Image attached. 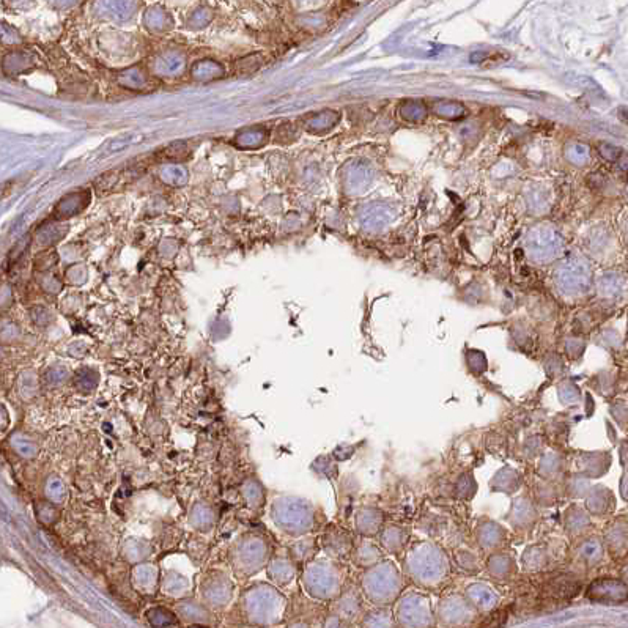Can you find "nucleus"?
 <instances>
[{"instance_id": "obj_1", "label": "nucleus", "mask_w": 628, "mask_h": 628, "mask_svg": "<svg viewBox=\"0 0 628 628\" xmlns=\"http://www.w3.org/2000/svg\"><path fill=\"white\" fill-rule=\"evenodd\" d=\"M405 572L421 587H440L449 577L448 555L431 542L414 543L405 556Z\"/></svg>"}, {"instance_id": "obj_2", "label": "nucleus", "mask_w": 628, "mask_h": 628, "mask_svg": "<svg viewBox=\"0 0 628 628\" xmlns=\"http://www.w3.org/2000/svg\"><path fill=\"white\" fill-rule=\"evenodd\" d=\"M362 594L375 607H389L403 589V578L398 567L392 561H381L366 569L361 577Z\"/></svg>"}, {"instance_id": "obj_3", "label": "nucleus", "mask_w": 628, "mask_h": 628, "mask_svg": "<svg viewBox=\"0 0 628 628\" xmlns=\"http://www.w3.org/2000/svg\"><path fill=\"white\" fill-rule=\"evenodd\" d=\"M394 619L400 627H433L435 617L430 597L416 591L406 592L397 602Z\"/></svg>"}, {"instance_id": "obj_4", "label": "nucleus", "mask_w": 628, "mask_h": 628, "mask_svg": "<svg viewBox=\"0 0 628 628\" xmlns=\"http://www.w3.org/2000/svg\"><path fill=\"white\" fill-rule=\"evenodd\" d=\"M342 589V572L332 562H319L310 570V591L320 599L331 600L340 595Z\"/></svg>"}, {"instance_id": "obj_5", "label": "nucleus", "mask_w": 628, "mask_h": 628, "mask_svg": "<svg viewBox=\"0 0 628 628\" xmlns=\"http://www.w3.org/2000/svg\"><path fill=\"white\" fill-rule=\"evenodd\" d=\"M438 619L440 624L446 627H460L471 624L478 611L474 609L471 603L466 600V597L461 595H448L438 603Z\"/></svg>"}, {"instance_id": "obj_6", "label": "nucleus", "mask_w": 628, "mask_h": 628, "mask_svg": "<svg viewBox=\"0 0 628 628\" xmlns=\"http://www.w3.org/2000/svg\"><path fill=\"white\" fill-rule=\"evenodd\" d=\"M586 597L602 604H619L627 602V586L619 580H597L589 586Z\"/></svg>"}, {"instance_id": "obj_7", "label": "nucleus", "mask_w": 628, "mask_h": 628, "mask_svg": "<svg viewBox=\"0 0 628 628\" xmlns=\"http://www.w3.org/2000/svg\"><path fill=\"white\" fill-rule=\"evenodd\" d=\"M465 597L478 612H490L499 604L498 592L485 582H471L465 589Z\"/></svg>"}, {"instance_id": "obj_8", "label": "nucleus", "mask_w": 628, "mask_h": 628, "mask_svg": "<svg viewBox=\"0 0 628 628\" xmlns=\"http://www.w3.org/2000/svg\"><path fill=\"white\" fill-rule=\"evenodd\" d=\"M507 520L515 529L531 527L537 520V510L531 498L521 495L517 499H513L510 510L507 513Z\"/></svg>"}, {"instance_id": "obj_9", "label": "nucleus", "mask_w": 628, "mask_h": 628, "mask_svg": "<svg viewBox=\"0 0 628 628\" xmlns=\"http://www.w3.org/2000/svg\"><path fill=\"white\" fill-rule=\"evenodd\" d=\"M475 535H478L479 547L483 551H487V553H491V551L503 547L507 532L501 525L496 523V521L483 518L479 521L478 529H475Z\"/></svg>"}, {"instance_id": "obj_10", "label": "nucleus", "mask_w": 628, "mask_h": 628, "mask_svg": "<svg viewBox=\"0 0 628 628\" xmlns=\"http://www.w3.org/2000/svg\"><path fill=\"white\" fill-rule=\"evenodd\" d=\"M578 471L589 479H599L608 473L611 465L609 452H581L577 460Z\"/></svg>"}, {"instance_id": "obj_11", "label": "nucleus", "mask_w": 628, "mask_h": 628, "mask_svg": "<svg viewBox=\"0 0 628 628\" xmlns=\"http://www.w3.org/2000/svg\"><path fill=\"white\" fill-rule=\"evenodd\" d=\"M586 509L589 515L604 517L614 510V495L603 485L591 487L586 495Z\"/></svg>"}, {"instance_id": "obj_12", "label": "nucleus", "mask_w": 628, "mask_h": 628, "mask_svg": "<svg viewBox=\"0 0 628 628\" xmlns=\"http://www.w3.org/2000/svg\"><path fill=\"white\" fill-rule=\"evenodd\" d=\"M383 512L376 507H362L356 513L354 518V525H356V531L362 537H374L381 531L383 527Z\"/></svg>"}, {"instance_id": "obj_13", "label": "nucleus", "mask_w": 628, "mask_h": 628, "mask_svg": "<svg viewBox=\"0 0 628 628\" xmlns=\"http://www.w3.org/2000/svg\"><path fill=\"white\" fill-rule=\"evenodd\" d=\"M559 285L567 293H581L586 292L589 285V276L586 269L580 267H569L559 271Z\"/></svg>"}, {"instance_id": "obj_14", "label": "nucleus", "mask_w": 628, "mask_h": 628, "mask_svg": "<svg viewBox=\"0 0 628 628\" xmlns=\"http://www.w3.org/2000/svg\"><path fill=\"white\" fill-rule=\"evenodd\" d=\"M408 539H410V532H408L406 527L398 525H389L381 529L380 545L383 547V550L388 551V553L398 555L400 551L405 548Z\"/></svg>"}, {"instance_id": "obj_15", "label": "nucleus", "mask_w": 628, "mask_h": 628, "mask_svg": "<svg viewBox=\"0 0 628 628\" xmlns=\"http://www.w3.org/2000/svg\"><path fill=\"white\" fill-rule=\"evenodd\" d=\"M577 556L589 567L599 565L604 557V545L599 535H591L582 540L577 548Z\"/></svg>"}, {"instance_id": "obj_16", "label": "nucleus", "mask_w": 628, "mask_h": 628, "mask_svg": "<svg viewBox=\"0 0 628 628\" xmlns=\"http://www.w3.org/2000/svg\"><path fill=\"white\" fill-rule=\"evenodd\" d=\"M520 485H521V475L510 466H504L499 469V471L495 474V478L490 482V488L493 490L495 493H505V495L517 493Z\"/></svg>"}, {"instance_id": "obj_17", "label": "nucleus", "mask_w": 628, "mask_h": 628, "mask_svg": "<svg viewBox=\"0 0 628 628\" xmlns=\"http://www.w3.org/2000/svg\"><path fill=\"white\" fill-rule=\"evenodd\" d=\"M487 570L490 577H493L498 581H504L509 580L517 572V562L509 553H495L488 557Z\"/></svg>"}, {"instance_id": "obj_18", "label": "nucleus", "mask_w": 628, "mask_h": 628, "mask_svg": "<svg viewBox=\"0 0 628 628\" xmlns=\"http://www.w3.org/2000/svg\"><path fill=\"white\" fill-rule=\"evenodd\" d=\"M604 545L609 548L611 553L616 556H624L627 551V520L620 518L609 525L607 534H604Z\"/></svg>"}, {"instance_id": "obj_19", "label": "nucleus", "mask_w": 628, "mask_h": 628, "mask_svg": "<svg viewBox=\"0 0 628 628\" xmlns=\"http://www.w3.org/2000/svg\"><path fill=\"white\" fill-rule=\"evenodd\" d=\"M591 525L592 521L591 517H589V512L581 509L580 505H570L569 509L565 510L564 526L565 531L570 535H580L582 532H586L587 529L591 527Z\"/></svg>"}, {"instance_id": "obj_20", "label": "nucleus", "mask_w": 628, "mask_h": 628, "mask_svg": "<svg viewBox=\"0 0 628 628\" xmlns=\"http://www.w3.org/2000/svg\"><path fill=\"white\" fill-rule=\"evenodd\" d=\"M351 555H353V561L359 567H364V569L380 562L384 557L383 550L372 540H362L361 543H358L356 547H353Z\"/></svg>"}, {"instance_id": "obj_21", "label": "nucleus", "mask_w": 628, "mask_h": 628, "mask_svg": "<svg viewBox=\"0 0 628 628\" xmlns=\"http://www.w3.org/2000/svg\"><path fill=\"white\" fill-rule=\"evenodd\" d=\"M565 471V460L561 453L547 452L539 461V474L543 479L555 480Z\"/></svg>"}, {"instance_id": "obj_22", "label": "nucleus", "mask_w": 628, "mask_h": 628, "mask_svg": "<svg viewBox=\"0 0 628 628\" xmlns=\"http://www.w3.org/2000/svg\"><path fill=\"white\" fill-rule=\"evenodd\" d=\"M337 611L342 619H354L359 616V612L362 611V599L356 589H348V592L340 597Z\"/></svg>"}, {"instance_id": "obj_23", "label": "nucleus", "mask_w": 628, "mask_h": 628, "mask_svg": "<svg viewBox=\"0 0 628 628\" xmlns=\"http://www.w3.org/2000/svg\"><path fill=\"white\" fill-rule=\"evenodd\" d=\"M353 539L350 537V534L337 531L332 532L328 537L326 542V550H329V553L336 557H348L351 555L353 551Z\"/></svg>"}, {"instance_id": "obj_24", "label": "nucleus", "mask_w": 628, "mask_h": 628, "mask_svg": "<svg viewBox=\"0 0 628 628\" xmlns=\"http://www.w3.org/2000/svg\"><path fill=\"white\" fill-rule=\"evenodd\" d=\"M362 627H394V614L388 607H376L362 616Z\"/></svg>"}, {"instance_id": "obj_25", "label": "nucleus", "mask_w": 628, "mask_h": 628, "mask_svg": "<svg viewBox=\"0 0 628 628\" xmlns=\"http://www.w3.org/2000/svg\"><path fill=\"white\" fill-rule=\"evenodd\" d=\"M521 562H523V567L526 570L531 572L540 570L548 564L547 550H545L542 545H532V547L526 548L523 557H521Z\"/></svg>"}, {"instance_id": "obj_26", "label": "nucleus", "mask_w": 628, "mask_h": 628, "mask_svg": "<svg viewBox=\"0 0 628 628\" xmlns=\"http://www.w3.org/2000/svg\"><path fill=\"white\" fill-rule=\"evenodd\" d=\"M591 487V480L582 473L570 474L565 480V493L570 498H585Z\"/></svg>"}, {"instance_id": "obj_27", "label": "nucleus", "mask_w": 628, "mask_h": 628, "mask_svg": "<svg viewBox=\"0 0 628 628\" xmlns=\"http://www.w3.org/2000/svg\"><path fill=\"white\" fill-rule=\"evenodd\" d=\"M557 397L565 406L581 403V389L570 380H564L557 384Z\"/></svg>"}, {"instance_id": "obj_28", "label": "nucleus", "mask_w": 628, "mask_h": 628, "mask_svg": "<svg viewBox=\"0 0 628 628\" xmlns=\"http://www.w3.org/2000/svg\"><path fill=\"white\" fill-rule=\"evenodd\" d=\"M455 559H457V564H458L460 569L468 572V573H475L480 569L479 557H478V555L473 553V551H468V550L458 551Z\"/></svg>"}, {"instance_id": "obj_29", "label": "nucleus", "mask_w": 628, "mask_h": 628, "mask_svg": "<svg viewBox=\"0 0 628 628\" xmlns=\"http://www.w3.org/2000/svg\"><path fill=\"white\" fill-rule=\"evenodd\" d=\"M535 495H537V501H539L542 505H553L557 498L556 488L551 485L550 480L547 479H543V482L537 483Z\"/></svg>"}, {"instance_id": "obj_30", "label": "nucleus", "mask_w": 628, "mask_h": 628, "mask_svg": "<svg viewBox=\"0 0 628 628\" xmlns=\"http://www.w3.org/2000/svg\"><path fill=\"white\" fill-rule=\"evenodd\" d=\"M466 364L468 369L474 374H482L487 369V359L483 353L479 350H469L466 353Z\"/></svg>"}, {"instance_id": "obj_31", "label": "nucleus", "mask_w": 628, "mask_h": 628, "mask_svg": "<svg viewBox=\"0 0 628 628\" xmlns=\"http://www.w3.org/2000/svg\"><path fill=\"white\" fill-rule=\"evenodd\" d=\"M457 496L463 498V499H469L474 493H475V480L471 474H463L461 478L457 480Z\"/></svg>"}, {"instance_id": "obj_32", "label": "nucleus", "mask_w": 628, "mask_h": 628, "mask_svg": "<svg viewBox=\"0 0 628 628\" xmlns=\"http://www.w3.org/2000/svg\"><path fill=\"white\" fill-rule=\"evenodd\" d=\"M586 350V342L582 339H569L565 342V353L572 359L580 358Z\"/></svg>"}, {"instance_id": "obj_33", "label": "nucleus", "mask_w": 628, "mask_h": 628, "mask_svg": "<svg viewBox=\"0 0 628 628\" xmlns=\"http://www.w3.org/2000/svg\"><path fill=\"white\" fill-rule=\"evenodd\" d=\"M611 414L612 418L617 421V423L624 427L625 430V423H627V405L625 402H614V405H611Z\"/></svg>"}, {"instance_id": "obj_34", "label": "nucleus", "mask_w": 628, "mask_h": 628, "mask_svg": "<svg viewBox=\"0 0 628 628\" xmlns=\"http://www.w3.org/2000/svg\"><path fill=\"white\" fill-rule=\"evenodd\" d=\"M542 448H543L542 438L540 436H531L526 441V444H525V452H526V455H529V457H535V455H539V452L542 451Z\"/></svg>"}, {"instance_id": "obj_35", "label": "nucleus", "mask_w": 628, "mask_h": 628, "mask_svg": "<svg viewBox=\"0 0 628 628\" xmlns=\"http://www.w3.org/2000/svg\"><path fill=\"white\" fill-rule=\"evenodd\" d=\"M545 369H547V372H550L551 369H555V375H557L564 370V362L561 361V358L551 356L550 359L545 361Z\"/></svg>"}, {"instance_id": "obj_36", "label": "nucleus", "mask_w": 628, "mask_h": 628, "mask_svg": "<svg viewBox=\"0 0 628 628\" xmlns=\"http://www.w3.org/2000/svg\"><path fill=\"white\" fill-rule=\"evenodd\" d=\"M620 496L624 501H627V473H624L622 480H620Z\"/></svg>"}, {"instance_id": "obj_37", "label": "nucleus", "mask_w": 628, "mask_h": 628, "mask_svg": "<svg viewBox=\"0 0 628 628\" xmlns=\"http://www.w3.org/2000/svg\"><path fill=\"white\" fill-rule=\"evenodd\" d=\"M620 457H622V465L625 466V458H627V444L625 443L622 444V453H620Z\"/></svg>"}]
</instances>
